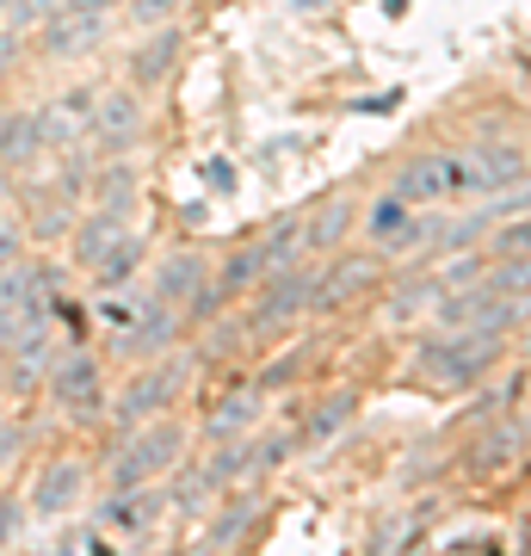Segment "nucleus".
<instances>
[{"label":"nucleus","instance_id":"obj_1","mask_svg":"<svg viewBox=\"0 0 531 556\" xmlns=\"http://www.w3.org/2000/svg\"><path fill=\"white\" fill-rule=\"evenodd\" d=\"M192 452V427L174 415H155L130 427V433L112 439V457H105V482L112 489H142V482H167Z\"/></svg>","mask_w":531,"mask_h":556},{"label":"nucleus","instance_id":"obj_2","mask_svg":"<svg viewBox=\"0 0 531 556\" xmlns=\"http://www.w3.org/2000/svg\"><path fill=\"white\" fill-rule=\"evenodd\" d=\"M198 378V353L192 346H174V353H161V358H142L137 365V378L124 383L118 396H112V433H130V427H142V420H155V415H174L179 402H186V390H192Z\"/></svg>","mask_w":531,"mask_h":556},{"label":"nucleus","instance_id":"obj_3","mask_svg":"<svg viewBox=\"0 0 531 556\" xmlns=\"http://www.w3.org/2000/svg\"><path fill=\"white\" fill-rule=\"evenodd\" d=\"M395 192L427 211V204H452V199H489V174H482V149H427L395 167Z\"/></svg>","mask_w":531,"mask_h":556},{"label":"nucleus","instance_id":"obj_4","mask_svg":"<svg viewBox=\"0 0 531 556\" xmlns=\"http://www.w3.org/2000/svg\"><path fill=\"white\" fill-rule=\"evenodd\" d=\"M501 365V334H470V328H439L414 346V371L427 383H445V390H464V383H482Z\"/></svg>","mask_w":531,"mask_h":556},{"label":"nucleus","instance_id":"obj_5","mask_svg":"<svg viewBox=\"0 0 531 556\" xmlns=\"http://www.w3.org/2000/svg\"><path fill=\"white\" fill-rule=\"evenodd\" d=\"M43 396H50V408H56L62 420H99L105 415L112 396H105V365L93 358V346H62L56 365H50Z\"/></svg>","mask_w":531,"mask_h":556},{"label":"nucleus","instance_id":"obj_6","mask_svg":"<svg viewBox=\"0 0 531 556\" xmlns=\"http://www.w3.org/2000/svg\"><path fill=\"white\" fill-rule=\"evenodd\" d=\"M149 130V112H142V93L124 80V87H99L93 100V124H87V149L99 161L105 155H130Z\"/></svg>","mask_w":531,"mask_h":556},{"label":"nucleus","instance_id":"obj_7","mask_svg":"<svg viewBox=\"0 0 531 556\" xmlns=\"http://www.w3.org/2000/svg\"><path fill=\"white\" fill-rule=\"evenodd\" d=\"M315 278H321L315 260H296V266H285V273H266L254 285V316H248V328H285V321L309 316L315 309Z\"/></svg>","mask_w":531,"mask_h":556},{"label":"nucleus","instance_id":"obj_8","mask_svg":"<svg viewBox=\"0 0 531 556\" xmlns=\"http://www.w3.org/2000/svg\"><path fill=\"white\" fill-rule=\"evenodd\" d=\"M87 482H93L87 457H75V452L43 457V470L31 477V495H25V501H31V519H68V514H80Z\"/></svg>","mask_w":531,"mask_h":556},{"label":"nucleus","instance_id":"obj_9","mask_svg":"<svg viewBox=\"0 0 531 556\" xmlns=\"http://www.w3.org/2000/svg\"><path fill=\"white\" fill-rule=\"evenodd\" d=\"M383 278V248H365V254H334L315 278V316H334L346 303H358Z\"/></svg>","mask_w":531,"mask_h":556},{"label":"nucleus","instance_id":"obj_10","mask_svg":"<svg viewBox=\"0 0 531 556\" xmlns=\"http://www.w3.org/2000/svg\"><path fill=\"white\" fill-rule=\"evenodd\" d=\"M112 25L118 20H105V13H68V7H62L56 20H43L38 31H31V43H38L43 62H75V56H93L99 43L112 38Z\"/></svg>","mask_w":531,"mask_h":556},{"label":"nucleus","instance_id":"obj_11","mask_svg":"<svg viewBox=\"0 0 531 556\" xmlns=\"http://www.w3.org/2000/svg\"><path fill=\"white\" fill-rule=\"evenodd\" d=\"M179 334H186V309H179V303L149 298V303H142V316L118 334V358H130V365L161 358V353H174V346H179Z\"/></svg>","mask_w":531,"mask_h":556},{"label":"nucleus","instance_id":"obj_12","mask_svg":"<svg viewBox=\"0 0 531 556\" xmlns=\"http://www.w3.org/2000/svg\"><path fill=\"white\" fill-rule=\"evenodd\" d=\"M179 50H186L179 25H155V31H137V43L124 50V80H130L137 93H155V87H167V75L179 68Z\"/></svg>","mask_w":531,"mask_h":556},{"label":"nucleus","instance_id":"obj_13","mask_svg":"<svg viewBox=\"0 0 531 556\" xmlns=\"http://www.w3.org/2000/svg\"><path fill=\"white\" fill-rule=\"evenodd\" d=\"M93 100H99V87H93V80H75V87H62V93H50V100L38 105L50 155H62V149L87 142V124H93Z\"/></svg>","mask_w":531,"mask_h":556},{"label":"nucleus","instance_id":"obj_14","mask_svg":"<svg viewBox=\"0 0 531 556\" xmlns=\"http://www.w3.org/2000/svg\"><path fill=\"white\" fill-rule=\"evenodd\" d=\"M56 353H62V340H56V328H50V321L13 340V346H7V396H13V402H20V396H38L43 383H50V365H56Z\"/></svg>","mask_w":531,"mask_h":556},{"label":"nucleus","instance_id":"obj_15","mask_svg":"<svg viewBox=\"0 0 531 556\" xmlns=\"http://www.w3.org/2000/svg\"><path fill=\"white\" fill-rule=\"evenodd\" d=\"M38 161H50L38 105H13V112H0V174L20 179V174H31Z\"/></svg>","mask_w":531,"mask_h":556},{"label":"nucleus","instance_id":"obj_16","mask_svg":"<svg viewBox=\"0 0 531 556\" xmlns=\"http://www.w3.org/2000/svg\"><path fill=\"white\" fill-rule=\"evenodd\" d=\"M161 514H167V489H155V482H142V489H112V495L93 507V519L118 538H142Z\"/></svg>","mask_w":531,"mask_h":556},{"label":"nucleus","instance_id":"obj_17","mask_svg":"<svg viewBox=\"0 0 531 556\" xmlns=\"http://www.w3.org/2000/svg\"><path fill=\"white\" fill-rule=\"evenodd\" d=\"M204 285H211V260L198 254V248H174V254L155 266V285H149V298L179 303V309H186V303H192Z\"/></svg>","mask_w":531,"mask_h":556},{"label":"nucleus","instance_id":"obj_18","mask_svg":"<svg viewBox=\"0 0 531 556\" xmlns=\"http://www.w3.org/2000/svg\"><path fill=\"white\" fill-rule=\"evenodd\" d=\"M137 192H142V174L130 155H105L93 167V192H87V204H99V211H112V217L130 223V211H137Z\"/></svg>","mask_w":531,"mask_h":556},{"label":"nucleus","instance_id":"obj_19","mask_svg":"<svg viewBox=\"0 0 531 556\" xmlns=\"http://www.w3.org/2000/svg\"><path fill=\"white\" fill-rule=\"evenodd\" d=\"M353 223H358V199H346V192H334L315 217H303V248H309V260L340 254V241L353 236Z\"/></svg>","mask_w":531,"mask_h":556},{"label":"nucleus","instance_id":"obj_20","mask_svg":"<svg viewBox=\"0 0 531 556\" xmlns=\"http://www.w3.org/2000/svg\"><path fill=\"white\" fill-rule=\"evenodd\" d=\"M130 223L112 217V211H99V204H87V217H75V229H68V266H80V273H93L99 254L112 248V241L124 236Z\"/></svg>","mask_w":531,"mask_h":556},{"label":"nucleus","instance_id":"obj_21","mask_svg":"<svg viewBox=\"0 0 531 556\" xmlns=\"http://www.w3.org/2000/svg\"><path fill=\"white\" fill-rule=\"evenodd\" d=\"M254 519H260V507H254V495H229V501H217V514H211V526H204V551H236L241 538L254 532Z\"/></svg>","mask_w":531,"mask_h":556},{"label":"nucleus","instance_id":"obj_22","mask_svg":"<svg viewBox=\"0 0 531 556\" xmlns=\"http://www.w3.org/2000/svg\"><path fill=\"white\" fill-rule=\"evenodd\" d=\"M142 254H149V248H142V236H137V229H124V236L99 254L93 273H87V278H93V291H124V285L142 273Z\"/></svg>","mask_w":531,"mask_h":556},{"label":"nucleus","instance_id":"obj_23","mask_svg":"<svg viewBox=\"0 0 531 556\" xmlns=\"http://www.w3.org/2000/svg\"><path fill=\"white\" fill-rule=\"evenodd\" d=\"M260 396H266V390H236V396H223L217 408H211V420H204V439L217 445V439H241V433H254V420H260Z\"/></svg>","mask_w":531,"mask_h":556},{"label":"nucleus","instance_id":"obj_24","mask_svg":"<svg viewBox=\"0 0 531 556\" xmlns=\"http://www.w3.org/2000/svg\"><path fill=\"white\" fill-rule=\"evenodd\" d=\"M439 298H445V285H439V273H414V278H402V285L390 291V309H383V316H390V321L433 316V309H439Z\"/></svg>","mask_w":531,"mask_h":556},{"label":"nucleus","instance_id":"obj_25","mask_svg":"<svg viewBox=\"0 0 531 556\" xmlns=\"http://www.w3.org/2000/svg\"><path fill=\"white\" fill-rule=\"evenodd\" d=\"M353 415H358V396H353V390H334V396H328L309 420H303L296 445H328L334 433H346V427H353Z\"/></svg>","mask_w":531,"mask_h":556},{"label":"nucleus","instance_id":"obj_26","mask_svg":"<svg viewBox=\"0 0 531 556\" xmlns=\"http://www.w3.org/2000/svg\"><path fill=\"white\" fill-rule=\"evenodd\" d=\"M260 248H266V273H285L296 260H309V248H303V217H278L273 229L260 236Z\"/></svg>","mask_w":531,"mask_h":556},{"label":"nucleus","instance_id":"obj_27","mask_svg":"<svg viewBox=\"0 0 531 556\" xmlns=\"http://www.w3.org/2000/svg\"><path fill=\"white\" fill-rule=\"evenodd\" d=\"M482 285L507 291V298H531V254H489Z\"/></svg>","mask_w":531,"mask_h":556},{"label":"nucleus","instance_id":"obj_28","mask_svg":"<svg viewBox=\"0 0 531 556\" xmlns=\"http://www.w3.org/2000/svg\"><path fill=\"white\" fill-rule=\"evenodd\" d=\"M223 285H229V298H236V291H248V285H260V278H266V248H260V241H248V248H236V254L223 260Z\"/></svg>","mask_w":531,"mask_h":556},{"label":"nucleus","instance_id":"obj_29","mask_svg":"<svg viewBox=\"0 0 531 556\" xmlns=\"http://www.w3.org/2000/svg\"><path fill=\"white\" fill-rule=\"evenodd\" d=\"M248 445H254V482L273 477V470H285L296 452V433H248Z\"/></svg>","mask_w":531,"mask_h":556},{"label":"nucleus","instance_id":"obj_30","mask_svg":"<svg viewBox=\"0 0 531 556\" xmlns=\"http://www.w3.org/2000/svg\"><path fill=\"white\" fill-rule=\"evenodd\" d=\"M241 340H248V328H241V321H223V328H204V334H198V365H223V358H236V346Z\"/></svg>","mask_w":531,"mask_h":556},{"label":"nucleus","instance_id":"obj_31","mask_svg":"<svg viewBox=\"0 0 531 556\" xmlns=\"http://www.w3.org/2000/svg\"><path fill=\"white\" fill-rule=\"evenodd\" d=\"M179 7H186V0H124L118 13H124L130 31H155V25H174L179 20Z\"/></svg>","mask_w":531,"mask_h":556},{"label":"nucleus","instance_id":"obj_32","mask_svg":"<svg viewBox=\"0 0 531 556\" xmlns=\"http://www.w3.org/2000/svg\"><path fill=\"white\" fill-rule=\"evenodd\" d=\"M408 211H414V204H408V199H402V192H395V186H390V199H377L371 223H365V229H371V241L395 236V229H402V223H408Z\"/></svg>","mask_w":531,"mask_h":556},{"label":"nucleus","instance_id":"obj_33","mask_svg":"<svg viewBox=\"0 0 531 556\" xmlns=\"http://www.w3.org/2000/svg\"><path fill=\"white\" fill-rule=\"evenodd\" d=\"M142 303H149V298H137V291H118V298H112V291H105V303H99L93 316L105 321V328H118V334H124V328H130V321L142 316Z\"/></svg>","mask_w":531,"mask_h":556},{"label":"nucleus","instance_id":"obj_34","mask_svg":"<svg viewBox=\"0 0 531 556\" xmlns=\"http://www.w3.org/2000/svg\"><path fill=\"white\" fill-rule=\"evenodd\" d=\"M56 13H62V0H13V13H7V25L31 38V31H38L43 20H56Z\"/></svg>","mask_w":531,"mask_h":556},{"label":"nucleus","instance_id":"obj_35","mask_svg":"<svg viewBox=\"0 0 531 556\" xmlns=\"http://www.w3.org/2000/svg\"><path fill=\"white\" fill-rule=\"evenodd\" d=\"M31 526V501H0V551H13Z\"/></svg>","mask_w":531,"mask_h":556},{"label":"nucleus","instance_id":"obj_36","mask_svg":"<svg viewBox=\"0 0 531 556\" xmlns=\"http://www.w3.org/2000/svg\"><path fill=\"white\" fill-rule=\"evenodd\" d=\"M20 452H25V420H13V415H0V477L20 464Z\"/></svg>","mask_w":531,"mask_h":556},{"label":"nucleus","instance_id":"obj_37","mask_svg":"<svg viewBox=\"0 0 531 556\" xmlns=\"http://www.w3.org/2000/svg\"><path fill=\"white\" fill-rule=\"evenodd\" d=\"M489 254H531V217L526 223H507V229H494Z\"/></svg>","mask_w":531,"mask_h":556},{"label":"nucleus","instance_id":"obj_38","mask_svg":"<svg viewBox=\"0 0 531 556\" xmlns=\"http://www.w3.org/2000/svg\"><path fill=\"white\" fill-rule=\"evenodd\" d=\"M25 241H31V236H25L20 223L7 217V211H0V273H7L13 260H25Z\"/></svg>","mask_w":531,"mask_h":556},{"label":"nucleus","instance_id":"obj_39","mask_svg":"<svg viewBox=\"0 0 531 556\" xmlns=\"http://www.w3.org/2000/svg\"><path fill=\"white\" fill-rule=\"evenodd\" d=\"M20 56H25V31H13V25H0V80L20 68Z\"/></svg>","mask_w":531,"mask_h":556},{"label":"nucleus","instance_id":"obj_40","mask_svg":"<svg viewBox=\"0 0 531 556\" xmlns=\"http://www.w3.org/2000/svg\"><path fill=\"white\" fill-rule=\"evenodd\" d=\"M507 445H519V433H513V427H501V433L489 439V452H482V464H501V457H507Z\"/></svg>","mask_w":531,"mask_h":556},{"label":"nucleus","instance_id":"obj_41","mask_svg":"<svg viewBox=\"0 0 531 556\" xmlns=\"http://www.w3.org/2000/svg\"><path fill=\"white\" fill-rule=\"evenodd\" d=\"M7 13H13V0H0V25H7Z\"/></svg>","mask_w":531,"mask_h":556}]
</instances>
